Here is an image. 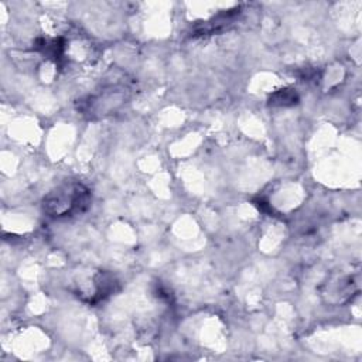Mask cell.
Returning <instances> with one entry per match:
<instances>
[{
	"instance_id": "1",
	"label": "cell",
	"mask_w": 362,
	"mask_h": 362,
	"mask_svg": "<svg viewBox=\"0 0 362 362\" xmlns=\"http://www.w3.org/2000/svg\"><path fill=\"white\" fill-rule=\"evenodd\" d=\"M92 201L88 185L78 180H65L42 199V209L51 218H71L83 214Z\"/></svg>"
},
{
	"instance_id": "2",
	"label": "cell",
	"mask_w": 362,
	"mask_h": 362,
	"mask_svg": "<svg viewBox=\"0 0 362 362\" xmlns=\"http://www.w3.org/2000/svg\"><path fill=\"white\" fill-rule=\"evenodd\" d=\"M126 96L127 90L116 83L100 90L96 95H89L85 100H81L79 110L89 117L112 115L124 105Z\"/></svg>"
},
{
	"instance_id": "3",
	"label": "cell",
	"mask_w": 362,
	"mask_h": 362,
	"mask_svg": "<svg viewBox=\"0 0 362 362\" xmlns=\"http://www.w3.org/2000/svg\"><path fill=\"white\" fill-rule=\"evenodd\" d=\"M117 288H119V281L112 273L105 270H98L86 280V283L81 284L75 293L83 301L89 304H96L105 300L106 297L112 296Z\"/></svg>"
},
{
	"instance_id": "4",
	"label": "cell",
	"mask_w": 362,
	"mask_h": 362,
	"mask_svg": "<svg viewBox=\"0 0 362 362\" xmlns=\"http://www.w3.org/2000/svg\"><path fill=\"white\" fill-rule=\"evenodd\" d=\"M358 291V280L355 276L345 274L335 277L329 283H327V288L322 293L329 303H345L351 298V296Z\"/></svg>"
},
{
	"instance_id": "5",
	"label": "cell",
	"mask_w": 362,
	"mask_h": 362,
	"mask_svg": "<svg viewBox=\"0 0 362 362\" xmlns=\"http://www.w3.org/2000/svg\"><path fill=\"white\" fill-rule=\"evenodd\" d=\"M240 14V8H233L229 11H223L221 14H218L216 17H214L212 20L204 23V25H199L195 28V34L197 35H206V34H214V33H219L223 31L225 28H228L235 20L236 17Z\"/></svg>"
},
{
	"instance_id": "6",
	"label": "cell",
	"mask_w": 362,
	"mask_h": 362,
	"mask_svg": "<svg viewBox=\"0 0 362 362\" xmlns=\"http://www.w3.org/2000/svg\"><path fill=\"white\" fill-rule=\"evenodd\" d=\"M298 93L294 89L284 88L279 89L269 98V105L272 106H293L298 102Z\"/></svg>"
}]
</instances>
